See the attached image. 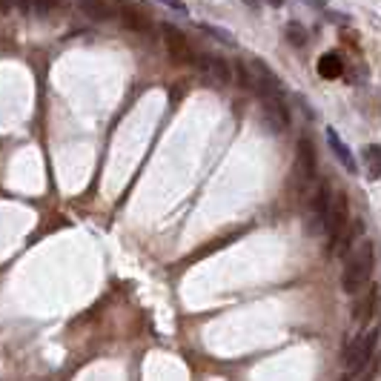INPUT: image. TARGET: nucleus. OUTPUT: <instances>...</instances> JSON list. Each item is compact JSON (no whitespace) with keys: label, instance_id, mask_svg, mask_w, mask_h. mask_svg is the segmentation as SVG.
<instances>
[{"label":"nucleus","instance_id":"nucleus-1","mask_svg":"<svg viewBox=\"0 0 381 381\" xmlns=\"http://www.w3.org/2000/svg\"><path fill=\"white\" fill-rule=\"evenodd\" d=\"M373 244L370 241H361L356 244L350 252H347V264H344V272H341V287L344 293H350V296H359L364 287H367V281L373 275Z\"/></svg>","mask_w":381,"mask_h":381},{"label":"nucleus","instance_id":"nucleus-2","mask_svg":"<svg viewBox=\"0 0 381 381\" xmlns=\"http://www.w3.org/2000/svg\"><path fill=\"white\" fill-rule=\"evenodd\" d=\"M238 72H241V86L256 92L258 98H264V95H281L278 92V81L275 75L267 69V63L258 60V57H249V60H241L238 63Z\"/></svg>","mask_w":381,"mask_h":381},{"label":"nucleus","instance_id":"nucleus-3","mask_svg":"<svg viewBox=\"0 0 381 381\" xmlns=\"http://www.w3.org/2000/svg\"><path fill=\"white\" fill-rule=\"evenodd\" d=\"M375 341H378V327H370L367 333H361L344 353V367L350 373H359L370 359H373V350H375Z\"/></svg>","mask_w":381,"mask_h":381},{"label":"nucleus","instance_id":"nucleus-4","mask_svg":"<svg viewBox=\"0 0 381 381\" xmlns=\"http://www.w3.org/2000/svg\"><path fill=\"white\" fill-rule=\"evenodd\" d=\"M350 227V209H347V195L338 193L330 198V209H327V221H324V230L330 235V247H335V241L344 235V230Z\"/></svg>","mask_w":381,"mask_h":381},{"label":"nucleus","instance_id":"nucleus-5","mask_svg":"<svg viewBox=\"0 0 381 381\" xmlns=\"http://www.w3.org/2000/svg\"><path fill=\"white\" fill-rule=\"evenodd\" d=\"M164 32V43H167V52L175 63H181V67H186V63H195V55H193V46H189V41L181 35V29L172 26V23H164L161 26Z\"/></svg>","mask_w":381,"mask_h":381},{"label":"nucleus","instance_id":"nucleus-6","mask_svg":"<svg viewBox=\"0 0 381 381\" xmlns=\"http://www.w3.org/2000/svg\"><path fill=\"white\" fill-rule=\"evenodd\" d=\"M293 175H296V186H298V189H304V186L315 178V146H312L310 138H301V141H298Z\"/></svg>","mask_w":381,"mask_h":381},{"label":"nucleus","instance_id":"nucleus-7","mask_svg":"<svg viewBox=\"0 0 381 381\" xmlns=\"http://www.w3.org/2000/svg\"><path fill=\"white\" fill-rule=\"evenodd\" d=\"M195 63H198V69H201L212 83H218V86H227V83L233 81L230 63L221 60L218 55H201V57H195Z\"/></svg>","mask_w":381,"mask_h":381},{"label":"nucleus","instance_id":"nucleus-8","mask_svg":"<svg viewBox=\"0 0 381 381\" xmlns=\"http://www.w3.org/2000/svg\"><path fill=\"white\" fill-rule=\"evenodd\" d=\"M261 109H264L267 123L272 126L275 132H284L290 126V112H287V106H284L281 95H264V98H261Z\"/></svg>","mask_w":381,"mask_h":381},{"label":"nucleus","instance_id":"nucleus-9","mask_svg":"<svg viewBox=\"0 0 381 381\" xmlns=\"http://www.w3.org/2000/svg\"><path fill=\"white\" fill-rule=\"evenodd\" d=\"M327 209H330V189L321 183L319 193H315V198L310 201V230H312V233L319 230V227H324Z\"/></svg>","mask_w":381,"mask_h":381},{"label":"nucleus","instance_id":"nucleus-10","mask_svg":"<svg viewBox=\"0 0 381 381\" xmlns=\"http://www.w3.org/2000/svg\"><path fill=\"white\" fill-rule=\"evenodd\" d=\"M120 20H123L126 29L138 32V35H152V20L141 9L130 6V4H120Z\"/></svg>","mask_w":381,"mask_h":381},{"label":"nucleus","instance_id":"nucleus-11","mask_svg":"<svg viewBox=\"0 0 381 381\" xmlns=\"http://www.w3.org/2000/svg\"><path fill=\"white\" fill-rule=\"evenodd\" d=\"M327 144H330V149L335 152V158H338V161L344 164V169H347V172H359V164H356V158H353L350 146H347V144L338 138V132L333 130V126L327 130Z\"/></svg>","mask_w":381,"mask_h":381},{"label":"nucleus","instance_id":"nucleus-12","mask_svg":"<svg viewBox=\"0 0 381 381\" xmlns=\"http://www.w3.org/2000/svg\"><path fill=\"white\" fill-rule=\"evenodd\" d=\"M375 307H378V287H370L359 301H356V310H353V319L359 321V324H367L370 319H373V312H375Z\"/></svg>","mask_w":381,"mask_h":381},{"label":"nucleus","instance_id":"nucleus-13","mask_svg":"<svg viewBox=\"0 0 381 381\" xmlns=\"http://www.w3.org/2000/svg\"><path fill=\"white\" fill-rule=\"evenodd\" d=\"M78 9L89 20H109L112 18V6L106 4V0H78Z\"/></svg>","mask_w":381,"mask_h":381},{"label":"nucleus","instance_id":"nucleus-14","mask_svg":"<svg viewBox=\"0 0 381 381\" xmlns=\"http://www.w3.org/2000/svg\"><path fill=\"white\" fill-rule=\"evenodd\" d=\"M319 75L327 78V81H335V78L344 75V63H341V57L335 52H327V55L319 57Z\"/></svg>","mask_w":381,"mask_h":381},{"label":"nucleus","instance_id":"nucleus-15","mask_svg":"<svg viewBox=\"0 0 381 381\" xmlns=\"http://www.w3.org/2000/svg\"><path fill=\"white\" fill-rule=\"evenodd\" d=\"M364 169H367V178H370V181H378V178H381V146H378V144L364 146Z\"/></svg>","mask_w":381,"mask_h":381},{"label":"nucleus","instance_id":"nucleus-16","mask_svg":"<svg viewBox=\"0 0 381 381\" xmlns=\"http://www.w3.org/2000/svg\"><path fill=\"white\" fill-rule=\"evenodd\" d=\"M67 0H32V9H35L38 15H52V12H57Z\"/></svg>","mask_w":381,"mask_h":381},{"label":"nucleus","instance_id":"nucleus-17","mask_svg":"<svg viewBox=\"0 0 381 381\" xmlns=\"http://www.w3.org/2000/svg\"><path fill=\"white\" fill-rule=\"evenodd\" d=\"M287 38H290V43L304 46V43H307V29H304L301 23H290V26H287Z\"/></svg>","mask_w":381,"mask_h":381},{"label":"nucleus","instance_id":"nucleus-18","mask_svg":"<svg viewBox=\"0 0 381 381\" xmlns=\"http://www.w3.org/2000/svg\"><path fill=\"white\" fill-rule=\"evenodd\" d=\"M164 6H169V9H175V12H186V6L181 4V0H161Z\"/></svg>","mask_w":381,"mask_h":381},{"label":"nucleus","instance_id":"nucleus-19","mask_svg":"<svg viewBox=\"0 0 381 381\" xmlns=\"http://www.w3.org/2000/svg\"><path fill=\"white\" fill-rule=\"evenodd\" d=\"M15 6V0H0V12H9Z\"/></svg>","mask_w":381,"mask_h":381},{"label":"nucleus","instance_id":"nucleus-20","mask_svg":"<svg viewBox=\"0 0 381 381\" xmlns=\"http://www.w3.org/2000/svg\"><path fill=\"white\" fill-rule=\"evenodd\" d=\"M264 4H270V6H284V0H264Z\"/></svg>","mask_w":381,"mask_h":381}]
</instances>
